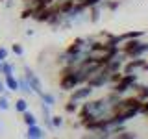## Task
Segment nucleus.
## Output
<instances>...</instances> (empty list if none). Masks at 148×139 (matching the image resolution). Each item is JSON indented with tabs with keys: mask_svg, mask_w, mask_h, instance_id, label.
I'll use <instances>...</instances> for the list:
<instances>
[{
	"mask_svg": "<svg viewBox=\"0 0 148 139\" xmlns=\"http://www.w3.org/2000/svg\"><path fill=\"white\" fill-rule=\"evenodd\" d=\"M113 106L115 104H111V102L106 98V95H104V96H100V98L85 100V104H82L80 108L89 111L92 117H96V119H106V117H109V115L113 113Z\"/></svg>",
	"mask_w": 148,
	"mask_h": 139,
	"instance_id": "nucleus-1",
	"label": "nucleus"
},
{
	"mask_svg": "<svg viewBox=\"0 0 148 139\" xmlns=\"http://www.w3.org/2000/svg\"><path fill=\"white\" fill-rule=\"evenodd\" d=\"M120 54L126 56V59H135V58H145L148 56V43L143 39H128L119 46Z\"/></svg>",
	"mask_w": 148,
	"mask_h": 139,
	"instance_id": "nucleus-2",
	"label": "nucleus"
},
{
	"mask_svg": "<svg viewBox=\"0 0 148 139\" xmlns=\"http://www.w3.org/2000/svg\"><path fill=\"white\" fill-rule=\"evenodd\" d=\"M109 80H111V72L106 71L104 67H100L96 72H92L89 78H87V85L92 87V89H100V87H108L109 85Z\"/></svg>",
	"mask_w": 148,
	"mask_h": 139,
	"instance_id": "nucleus-3",
	"label": "nucleus"
},
{
	"mask_svg": "<svg viewBox=\"0 0 148 139\" xmlns=\"http://www.w3.org/2000/svg\"><path fill=\"white\" fill-rule=\"evenodd\" d=\"M22 72H24L22 76L26 78V82H28V85H30L32 93L39 96L41 93H43V82H41V78L37 76L35 71H34V69H30L28 65H24V67H22Z\"/></svg>",
	"mask_w": 148,
	"mask_h": 139,
	"instance_id": "nucleus-4",
	"label": "nucleus"
},
{
	"mask_svg": "<svg viewBox=\"0 0 148 139\" xmlns=\"http://www.w3.org/2000/svg\"><path fill=\"white\" fill-rule=\"evenodd\" d=\"M92 87H89L87 83H83V85H78V87H74L72 91H69V100H72V102H85V100H89L91 98V95H92Z\"/></svg>",
	"mask_w": 148,
	"mask_h": 139,
	"instance_id": "nucleus-5",
	"label": "nucleus"
},
{
	"mask_svg": "<svg viewBox=\"0 0 148 139\" xmlns=\"http://www.w3.org/2000/svg\"><path fill=\"white\" fill-rule=\"evenodd\" d=\"M65 52H67V54H83V52H87V41H85V37H74L71 43L67 45Z\"/></svg>",
	"mask_w": 148,
	"mask_h": 139,
	"instance_id": "nucleus-6",
	"label": "nucleus"
},
{
	"mask_svg": "<svg viewBox=\"0 0 148 139\" xmlns=\"http://www.w3.org/2000/svg\"><path fill=\"white\" fill-rule=\"evenodd\" d=\"M124 61H126V56L119 52L117 56H113V58L104 65V69H106V71H109V72H119V71H122Z\"/></svg>",
	"mask_w": 148,
	"mask_h": 139,
	"instance_id": "nucleus-7",
	"label": "nucleus"
},
{
	"mask_svg": "<svg viewBox=\"0 0 148 139\" xmlns=\"http://www.w3.org/2000/svg\"><path fill=\"white\" fill-rule=\"evenodd\" d=\"M52 13H54V6L50 4V6H46V8H39V9H35V13H34V21L35 22H41V24H45L46 21H48L50 17H52Z\"/></svg>",
	"mask_w": 148,
	"mask_h": 139,
	"instance_id": "nucleus-8",
	"label": "nucleus"
},
{
	"mask_svg": "<svg viewBox=\"0 0 148 139\" xmlns=\"http://www.w3.org/2000/svg\"><path fill=\"white\" fill-rule=\"evenodd\" d=\"M26 137L28 139H45L46 137V132H45V128L39 126V124H34V126H28Z\"/></svg>",
	"mask_w": 148,
	"mask_h": 139,
	"instance_id": "nucleus-9",
	"label": "nucleus"
},
{
	"mask_svg": "<svg viewBox=\"0 0 148 139\" xmlns=\"http://www.w3.org/2000/svg\"><path fill=\"white\" fill-rule=\"evenodd\" d=\"M132 91H133V95L137 96L141 102H145V100H148V83H135V85L132 87Z\"/></svg>",
	"mask_w": 148,
	"mask_h": 139,
	"instance_id": "nucleus-10",
	"label": "nucleus"
},
{
	"mask_svg": "<svg viewBox=\"0 0 148 139\" xmlns=\"http://www.w3.org/2000/svg\"><path fill=\"white\" fill-rule=\"evenodd\" d=\"M4 78V83H6V91H11V93H17L18 91V80L15 74L11 76H2Z\"/></svg>",
	"mask_w": 148,
	"mask_h": 139,
	"instance_id": "nucleus-11",
	"label": "nucleus"
},
{
	"mask_svg": "<svg viewBox=\"0 0 148 139\" xmlns=\"http://www.w3.org/2000/svg\"><path fill=\"white\" fill-rule=\"evenodd\" d=\"M109 87V91H113V93H117V95L119 96H126L128 95V93L130 91H132V89H130V87L128 85H124V83L122 82H117V83H111V85H108Z\"/></svg>",
	"mask_w": 148,
	"mask_h": 139,
	"instance_id": "nucleus-12",
	"label": "nucleus"
},
{
	"mask_svg": "<svg viewBox=\"0 0 148 139\" xmlns=\"http://www.w3.org/2000/svg\"><path fill=\"white\" fill-rule=\"evenodd\" d=\"M100 15H102V8L100 6H92V8L87 9V21L92 22V24L100 21Z\"/></svg>",
	"mask_w": 148,
	"mask_h": 139,
	"instance_id": "nucleus-13",
	"label": "nucleus"
},
{
	"mask_svg": "<svg viewBox=\"0 0 148 139\" xmlns=\"http://www.w3.org/2000/svg\"><path fill=\"white\" fill-rule=\"evenodd\" d=\"M39 98H41V104H46L48 108L56 106V96L52 95V93H48V91H43V93L39 95Z\"/></svg>",
	"mask_w": 148,
	"mask_h": 139,
	"instance_id": "nucleus-14",
	"label": "nucleus"
},
{
	"mask_svg": "<svg viewBox=\"0 0 148 139\" xmlns=\"http://www.w3.org/2000/svg\"><path fill=\"white\" fill-rule=\"evenodd\" d=\"M21 117H22V122H24L26 126H34V124H37V117L32 113L30 109H26L24 113H21Z\"/></svg>",
	"mask_w": 148,
	"mask_h": 139,
	"instance_id": "nucleus-15",
	"label": "nucleus"
},
{
	"mask_svg": "<svg viewBox=\"0 0 148 139\" xmlns=\"http://www.w3.org/2000/svg\"><path fill=\"white\" fill-rule=\"evenodd\" d=\"M28 106L30 104H28V100L24 98V96H21V98H17L15 102H13V108H15L17 113H24V111L28 109Z\"/></svg>",
	"mask_w": 148,
	"mask_h": 139,
	"instance_id": "nucleus-16",
	"label": "nucleus"
},
{
	"mask_svg": "<svg viewBox=\"0 0 148 139\" xmlns=\"http://www.w3.org/2000/svg\"><path fill=\"white\" fill-rule=\"evenodd\" d=\"M120 82L132 89V87L139 82V78H137V74H122V76H120Z\"/></svg>",
	"mask_w": 148,
	"mask_h": 139,
	"instance_id": "nucleus-17",
	"label": "nucleus"
},
{
	"mask_svg": "<svg viewBox=\"0 0 148 139\" xmlns=\"http://www.w3.org/2000/svg\"><path fill=\"white\" fill-rule=\"evenodd\" d=\"M63 109H65V113H69V115H76L78 109H80V104H78V102H72V100H67L63 104Z\"/></svg>",
	"mask_w": 148,
	"mask_h": 139,
	"instance_id": "nucleus-18",
	"label": "nucleus"
},
{
	"mask_svg": "<svg viewBox=\"0 0 148 139\" xmlns=\"http://www.w3.org/2000/svg\"><path fill=\"white\" fill-rule=\"evenodd\" d=\"M119 6H120L119 0H102V2H100V8L108 9V11H117Z\"/></svg>",
	"mask_w": 148,
	"mask_h": 139,
	"instance_id": "nucleus-19",
	"label": "nucleus"
},
{
	"mask_svg": "<svg viewBox=\"0 0 148 139\" xmlns=\"http://www.w3.org/2000/svg\"><path fill=\"white\" fill-rule=\"evenodd\" d=\"M17 80H18V91L21 93H24V95H34L32 93V89H30V85H28V82H26V78L22 76H17Z\"/></svg>",
	"mask_w": 148,
	"mask_h": 139,
	"instance_id": "nucleus-20",
	"label": "nucleus"
},
{
	"mask_svg": "<svg viewBox=\"0 0 148 139\" xmlns=\"http://www.w3.org/2000/svg\"><path fill=\"white\" fill-rule=\"evenodd\" d=\"M111 136L108 132H87L85 136H82V139H109Z\"/></svg>",
	"mask_w": 148,
	"mask_h": 139,
	"instance_id": "nucleus-21",
	"label": "nucleus"
},
{
	"mask_svg": "<svg viewBox=\"0 0 148 139\" xmlns=\"http://www.w3.org/2000/svg\"><path fill=\"white\" fill-rule=\"evenodd\" d=\"M15 74V67H13L9 61H2V67H0V76H11Z\"/></svg>",
	"mask_w": 148,
	"mask_h": 139,
	"instance_id": "nucleus-22",
	"label": "nucleus"
},
{
	"mask_svg": "<svg viewBox=\"0 0 148 139\" xmlns=\"http://www.w3.org/2000/svg\"><path fill=\"white\" fill-rule=\"evenodd\" d=\"M9 108H11V102H9L6 93H2V95H0V111H8Z\"/></svg>",
	"mask_w": 148,
	"mask_h": 139,
	"instance_id": "nucleus-23",
	"label": "nucleus"
},
{
	"mask_svg": "<svg viewBox=\"0 0 148 139\" xmlns=\"http://www.w3.org/2000/svg\"><path fill=\"white\" fill-rule=\"evenodd\" d=\"M63 117L61 115H52V117H50V124H52V130H56V128H61L63 126Z\"/></svg>",
	"mask_w": 148,
	"mask_h": 139,
	"instance_id": "nucleus-24",
	"label": "nucleus"
},
{
	"mask_svg": "<svg viewBox=\"0 0 148 139\" xmlns=\"http://www.w3.org/2000/svg\"><path fill=\"white\" fill-rule=\"evenodd\" d=\"M34 13H35V8L34 6H26L24 9H22V13H21V19H22V21H28V19L34 17Z\"/></svg>",
	"mask_w": 148,
	"mask_h": 139,
	"instance_id": "nucleus-25",
	"label": "nucleus"
},
{
	"mask_svg": "<svg viewBox=\"0 0 148 139\" xmlns=\"http://www.w3.org/2000/svg\"><path fill=\"white\" fill-rule=\"evenodd\" d=\"M11 52L15 56H18V58H22V56H24V46H22L21 43H13L11 45Z\"/></svg>",
	"mask_w": 148,
	"mask_h": 139,
	"instance_id": "nucleus-26",
	"label": "nucleus"
},
{
	"mask_svg": "<svg viewBox=\"0 0 148 139\" xmlns=\"http://www.w3.org/2000/svg\"><path fill=\"white\" fill-rule=\"evenodd\" d=\"M8 56H9V50L0 45V61H8Z\"/></svg>",
	"mask_w": 148,
	"mask_h": 139,
	"instance_id": "nucleus-27",
	"label": "nucleus"
},
{
	"mask_svg": "<svg viewBox=\"0 0 148 139\" xmlns=\"http://www.w3.org/2000/svg\"><path fill=\"white\" fill-rule=\"evenodd\" d=\"M100 2H102V0H83V6H85L87 9H89V8H92V6H100Z\"/></svg>",
	"mask_w": 148,
	"mask_h": 139,
	"instance_id": "nucleus-28",
	"label": "nucleus"
},
{
	"mask_svg": "<svg viewBox=\"0 0 148 139\" xmlns=\"http://www.w3.org/2000/svg\"><path fill=\"white\" fill-rule=\"evenodd\" d=\"M148 113V100L141 102V109H139V115H146Z\"/></svg>",
	"mask_w": 148,
	"mask_h": 139,
	"instance_id": "nucleus-29",
	"label": "nucleus"
},
{
	"mask_svg": "<svg viewBox=\"0 0 148 139\" xmlns=\"http://www.w3.org/2000/svg\"><path fill=\"white\" fill-rule=\"evenodd\" d=\"M2 93H6V83H4V78L0 76V95Z\"/></svg>",
	"mask_w": 148,
	"mask_h": 139,
	"instance_id": "nucleus-30",
	"label": "nucleus"
},
{
	"mask_svg": "<svg viewBox=\"0 0 148 139\" xmlns=\"http://www.w3.org/2000/svg\"><path fill=\"white\" fill-rule=\"evenodd\" d=\"M141 71H145V72H148V59H146V61H145V65H143V69H141Z\"/></svg>",
	"mask_w": 148,
	"mask_h": 139,
	"instance_id": "nucleus-31",
	"label": "nucleus"
},
{
	"mask_svg": "<svg viewBox=\"0 0 148 139\" xmlns=\"http://www.w3.org/2000/svg\"><path fill=\"white\" fill-rule=\"evenodd\" d=\"M0 133H2V126H0Z\"/></svg>",
	"mask_w": 148,
	"mask_h": 139,
	"instance_id": "nucleus-32",
	"label": "nucleus"
},
{
	"mask_svg": "<svg viewBox=\"0 0 148 139\" xmlns=\"http://www.w3.org/2000/svg\"><path fill=\"white\" fill-rule=\"evenodd\" d=\"M0 2H6V0H0Z\"/></svg>",
	"mask_w": 148,
	"mask_h": 139,
	"instance_id": "nucleus-33",
	"label": "nucleus"
},
{
	"mask_svg": "<svg viewBox=\"0 0 148 139\" xmlns=\"http://www.w3.org/2000/svg\"><path fill=\"white\" fill-rule=\"evenodd\" d=\"M119 2H124V0H119Z\"/></svg>",
	"mask_w": 148,
	"mask_h": 139,
	"instance_id": "nucleus-34",
	"label": "nucleus"
},
{
	"mask_svg": "<svg viewBox=\"0 0 148 139\" xmlns=\"http://www.w3.org/2000/svg\"><path fill=\"white\" fill-rule=\"evenodd\" d=\"M0 67H2V61H0Z\"/></svg>",
	"mask_w": 148,
	"mask_h": 139,
	"instance_id": "nucleus-35",
	"label": "nucleus"
},
{
	"mask_svg": "<svg viewBox=\"0 0 148 139\" xmlns=\"http://www.w3.org/2000/svg\"><path fill=\"white\" fill-rule=\"evenodd\" d=\"M145 117H148V113H146V115H145Z\"/></svg>",
	"mask_w": 148,
	"mask_h": 139,
	"instance_id": "nucleus-36",
	"label": "nucleus"
},
{
	"mask_svg": "<svg viewBox=\"0 0 148 139\" xmlns=\"http://www.w3.org/2000/svg\"><path fill=\"white\" fill-rule=\"evenodd\" d=\"M82 2H83V0H82Z\"/></svg>",
	"mask_w": 148,
	"mask_h": 139,
	"instance_id": "nucleus-37",
	"label": "nucleus"
}]
</instances>
